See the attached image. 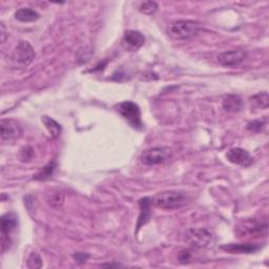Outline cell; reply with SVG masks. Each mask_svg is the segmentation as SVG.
Listing matches in <instances>:
<instances>
[{
	"label": "cell",
	"instance_id": "4316f807",
	"mask_svg": "<svg viewBox=\"0 0 269 269\" xmlns=\"http://www.w3.org/2000/svg\"><path fill=\"white\" fill-rule=\"evenodd\" d=\"M0 36H1V43H4L6 37H7V32H6L5 27L3 24L0 25Z\"/></svg>",
	"mask_w": 269,
	"mask_h": 269
},
{
	"label": "cell",
	"instance_id": "4fadbf2b",
	"mask_svg": "<svg viewBox=\"0 0 269 269\" xmlns=\"http://www.w3.org/2000/svg\"><path fill=\"white\" fill-rule=\"evenodd\" d=\"M221 248L229 253H245V255H249V253H256L259 251L262 248V245L258 243H230L221 246Z\"/></svg>",
	"mask_w": 269,
	"mask_h": 269
},
{
	"label": "cell",
	"instance_id": "6da1fadb",
	"mask_svg": "<svg viewBox=\"0 0 269 269\" xmlns=\"http://www.w3.org/2000/svg\"><path fill=\"white\" fill-rule=\"evenodd\" d=\"M201 27V24L198 21L179 20L171 22L168 26L167 34L176 40H188L198 34Z\"/></svg>",
	"mask_w": 269,
	"mask_h": 269
},
{
	"label": "cell",
	"instance_id": "9c48e42d",
	"mask_svg": "<svg viewBox=\"0 0 269 269\" xmlns=\"http://www.w3.org/2000/svg\"><path fill=\"white\" fill-rule=\"evenodd\" d=\"M35 51L27 41L21 40L18 42L13 53L14 61L21 66H27L35 59Z\"/></svg>",
	"mask_w": 269,
	"mask_h": 269
},
{
	"label": "cell",
	"instance_id": "83f0119b",
	"mask_svg": "<svg viewBox=\"0 0 269 269\" xmlns=\"http://www.w3.org/2000/svg\"><path fill=\"white\" fill-rule=\"evenodd\" d=\"M102 267H122L120 264H103Z\"/></svg>",
	"mask_w": 269,
	"mask_h": 269
},
{
	"label": "cell",
	"instance_id": "7a4b0ae2",
	"mask_svg": "<svg viewBox=\"0 0 269 269\" xmlns=\"http://www.w3.org/2000/svg\"><path fill=\"white\" fill-rule=\"evenodd\" d=\"M188 196L185 195V192L169 190L158 193V195L153 199V203L158 208L171 211V209H178L183 207L188 203Z\"/></svg>",
	"mask_w": 269,
	"mask_h": 269
},
{
	"label": "cell",
	"instance_id": "e0dca14e",
	"mask_svg": "<svg viewBox=\"0 0 269 269\" xmlns=\"http://www.w3.org/2000/svg\"><path fill=\"white\" fill-rule=\"evenodd\" d=\"M40 15L29 7H21L15 13V18L21 22H34L38 20Z\"/></svg>",
	"mask_w": 269,
	"mask_h": 269
},
{
	"label": "cell",
	"instance_id": "7c38bea8",
	"mask_svg": "<svg viewBox=\"0 0 269 269\" xmlns=\"http://www.w3.org/2000/svg\"><path fill=\"white\" fill-rule=\"evenodd\" d=\"M145 38L138 31H126L122 37V46L130 52H136L144 46Z\"/></svg>",
	"mask_w": 269,
	"mask_h": 269
},
{
	"label": "cell",
	"instance_id": "30bf717a",
	"mask_svg": "<svg viewBox=\"0 0 269 269\" xmlns=\"http://www.w3.org/2000/svg\"><path fill=\"white\" fill-rule=\"evenodd\" d=\"M246 58H247V53L242 50L223 52V53L219 54L218 57H216L218 62L226 67H236L240 65L246 60Z\"/></svg>",
	"mask_w": 269,
	"mask_h": 269
},
{
	"label": "cell",
	"instance_id": "44dd1931",
	"mask_svg": "<svg viewBox=\"0 0 269 269\" xmlns=\"http://www.w3.org/2000/svg\"><path fill=\"white\" fill-rule=\"evenodd\" d=\"M139 11L145 15H153L158 10V3L156 1H145L139 5Z\"/></svg>",
	"mask_w": 269,
	"mask_h": 269
},
{
	"label": "cell",
	"instance_id": "52a82bcc",
	"mask_svg": "<svg viewBox=\"0 0 269 269\" xmlns=\"http://www.w3.org/2000/svg\"><path fill=\"white\" fill-rule=\"evenodd\" d=\"M21 129L13 119H2L0 121V139L4 144H13L20 137Z\"/></svg>",
	"mask_w": 269,
	"mask_h": 269
},
{
	"label": "cell",
	"instance_id": "9a60e30c",
	"mask_svg": "<svg viewBox=\"0 0 269 269\" xmlns=\"http://www.w3.org/2000/svg\"><path fill=\"white\" fill-rule=\"evenodd\" d=\"M152 199L149 198H143L141 199L139 204H140V208H141V214L139 216V221H138V229L144 225L145 223L148 222L149 218H151V204H152Z\"/></svg>",
	"mask_w": 269,
	"mask_h": 269
},
{
	"label": "cell",
	"instance_id": "277c9868",
	"mask_svg": "<svg viewBox=\"0 0 269 269\" xmlns=\"http://www.w3.org/2000/svg\"><path fill=\"white\" fill-rule=\"evenodd\" d=\"M173 157V151L169 147H153L142 153L140 160L145 165H158L168 161Z\"/></svg>",
	"mask_w": 269,
	"mask_h": 269
},
{
	"label": "cell",
	"instance_id": "d6986e66",
	"mask_svg": "<svg viewBox=\"0 0 269 269\" xmlns=\"http://www.w3.org/2000/svg\"><path fill=\"white\" fill-rule=\"evenodd\" d=\"M42 122H43L44 125H46V128L48 129V131L51 134L52 137H53L54 139L59 137V134H60V133H61L60 124L57 123L54 120V119H52V118L47 117V116L42 117Z\"/></svg>",
	"mask_w": 269,
	"mask_h": 269
},
{
	"label": "cell",
	"instance_id": "484cf974",
	"mask_svg": "<svg viewBox=\"0 0 269 269\" xmlns=\"http://www.w3.org/2000/svg\"><path fill=\"white\" fill-rule=\"evenodd\" d=\"M33 155V151L29 147H26L24 148V151L21 152V159L22 161H27L31 159V157Z\"/></svg>",
	"mask_w": 269,
	"mask_h": 269
},
{
	"label": "cell",
	"instance_id": "5bb4252c",
	"mask_svg": "<svg viewBox=\"0 0 269 269\" xmlns=\"http://www.w3.org/2000/svg\"><path fill=\"white\" fill-rule=\"evenodd\" d=\"M222 107L228 113H238L243 108V101L240 96L238 95H227L224 97L222 101Z\"/></svg>",
	"mask_w": 269,
	"mask_h": 269
},
{
	"label": "cell",
	"instance_id": "ac0fdd59",
	"mask_svg": "<svg viewBox=\"0 0 269 269\" xmlns=\"http://www.w3.org/2000/svg\"><path fill=\"white\" fill-rule=\"evenodd\" d=\"M57 167V164L55 161L53 162H50L48 163L46 166H43L38 173H37L35 176H34V179H36V180H40V181H44V180H48V179L52 178L55 173V169Z\"/></svg>",
	"mask_w": 269,
	"mask_h": 269
},
{
	"label": "cell",
	"instance_id": "7402d4cb",
	"mask_svg": "<svg viewBox=\"0 0 269 269\" xmlns=\"http://www.w3.org/2000/svg\"><path fill=\"white\" fill-rule=\"evenodd\" d=\"M27 266L31 269L41 268L42 267V259L37 252H32L27 261Z\"/></svg>",
	"mask_w": 269,
	"mask_h": 269
},
{
	"label": "cell",
	"instance_id": "2e32d148",
	"mask_svg": "<svg viewBox=\"0 0 269 269\" xmlns=\"http://www.w3.org/2000/svg\"><path fill=\"white\" fill-rule=\"evenodd\" d=\"M46 201L51 207L59 208L64 203V195L62 191L58 189H51L46 193Z\"/></svg>",
	"mask_w": 269,
	"mask_h": 269
},
{
	"label": "cell",
	"instance_id": "ba28073f",
	"mask_svg": "<svg viewBox=\"0 0 269 269\" xmlns=\"http://www.w3.org/2000/svg\"><path fill=\"white\" fill-rule=\"evenodd\" d=\"M17 215L14 213H7L1 218V250L4 252L10 247V234L17 227Z\"/></svg>",
	"mask_w": 269,
	"mask_h": 269
},
{
	"label": "cell",
	"instance_id": "d4e9b609",
	"mask_svg": "<svg viewBox=\"0 0 269 269\" xmlns=\"http://www.w3.org/2000/svg\"><path fill=\"white\" fill-rule=\"evenodd\" d=\"M88 257L89 256L87 255V253H84V252H77L76 255H74V259L76 260L79 264L86 262V260L88 259Z\"/></svg>",
	"mask_w": 269,
	"mask_h": 269
},
{
	"label": "cell",
	"instance_id": "8fae6325",
	"mask_svg": "<svg viewBox=\"0 0 269 269\" xmlns=\"http://www.w3.org/2000/svg\"><path fill=\"white\" fill-rule=\"evenodd\" d=\"M226 158L230 163H234L237 164V165L244 167L250 166L253 162V158L250 156V154L240 147L229 149L226 154Z\"/></svg>",
	"mask_w": 269,
	"mask_h": 269
},
{
	"label": "cell",
	"instance_id": "3957f363",
	"mask_svg": "<svg viewBox=\"0 0 269 269\" xmlns=\"http://www.w3.org/2000/svg\"><path fill=\"white\" fill-rule=\"evenodd\" d=\"M268 223L257 219H248L241 222L236 227L239 238H259L267 235Z\"/></svg>",
	"mask_w": 269,
	"mask_h": 269
},
{
	"label": "cell",
	"instance_id": "5b68a950",
	"mask_svg": "<svg viewBox=\"0 0 269 269\" xmlns=\"http://www.w3.org/2000/svg\"><path fill=\"white\" fill-rule=\"evenodd\" d=\"M117 111L133 126L134 129H142L140 108L136 103H134L132 101H123L117 106Z\"/></svg>",
	"mask_w": 269,
	"mask_h": 269
},
{
	"label": "cell",
	"instance_id": "603a6c76",
	"mask_svg": "<svg viewBox=\"0 0 269 269\" xmlns=\"http://www.w3.org/2000/svg\"><path fill=\"white\" fill-rule=\"evenodd\" d=\"M193 258V253L190 249H183L178 255V260L181 264H188L191 262Z\"/></svg>",
	"mask_w": 269,
	"mask_h": 269
},
{
	"label": "cell",
	"instance_id": "ffe728a7",
	"mask_svg": "<svg viewBox=\"0 0 269 269\" xmlns=\"http://www.w3.org/2000/svg\"><path fill=\"white\" fill-rule=\"evenodd\" d=\"M251 103L258 108H267L269 106V97L267 92H262V93H258L256 95H253L251 98Z\"/></svg>",
	"mask_w": 269,
	"mask_h": 269
},
{
	"label": "cell",
	"instance_id": "8992f818",
	"mask_svg": "<svg viewBox=\"0 0 269 269\" xmlns=\"http://www.w3.org/2000/svg\"><path fill=\"white\" fill-rule=\"evenodd\" d=\"M186 241L193 248H204L213 242V235L205 228H190L186 233Z\"/></svg>",
	"mask_w": 269,
	"mask_h": 269
},
{
	"label": "cell",
	"instance_id": "cb8c5ba5",
	"mask_svg": "<svg viewBox=\"0 0 269 269\" xmlns=\"http://www.w3.org/2000/svg\"><path fill=\"white\" fill-rule=\"evenodd\" d=\"M265 121H261V120H255L250 123L247 124V130L253 133H259L264 129L265 126Z\"/></svg>",
	"mask_w": 269,
	"mask_h": 269
}]
</instances>
